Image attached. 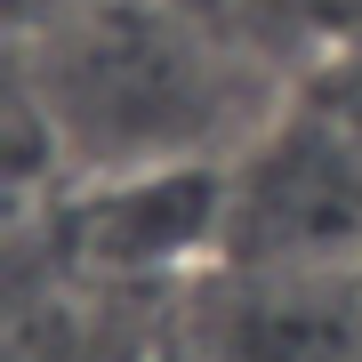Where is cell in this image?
Listing matches in <instances>:
<instances>
[{
    "label": "cell",
    "mask_w": 362,
    "mask_h": 362,
    "mask_svg": "<svg viewBox=\"0 0 362 362\" xmlns=\"http://www.w3.org/2000/svg\"><path fill=\"white\" fill-rule=\"evenodd\" d=\"M25 105H40L57 153H81L89 177L226 161L209 137L233 129V73L177 0H65L33 40Z\"/></svg>",
    "instance_id": "1"
},
{
    "label": "cell",
    "mask_w": 362,
    "mask_h": 362,
    "mask_svg": "<svg viewBox=\"0 0 362 362\" xmlns=\"http://www.w3.org/2000/svg\"><path fill=\"white\" fill-rule=\"evenodd\" d=\"M226 266L362 274V145L290 97L226 153Z\"/></svg>",
    "instance_id": "2"
},
{
    "label": "cell",
    "mask_w": 362,
    "mask_h": 362,
    "mask_svg": "<svg viewBox=\"0 0 362 362\" xmlns=\"http://www.w3.org/2000/svg\"><path fill=\"white\" fill-rule=\"evenodd\" d=\"M73 250L105 274H218L226 266V161H161L89 177Z\"/></svg>",
    "instance_id": "3"
},
{
    "label": "cell",
    "mask_w": 362,
    "mask_h": 362,
    "mask_svg": "<svg viewBox=\"0 0 362 362\" xmlns=\"http://www.w3.org/2000/svg\"><path fill=\"white\" fill-rule=\"evenodd\" d=\"M202 362H362L354 274H202Z\"/></svg>",
    "instance_id": "4"
},
{
    "label": "cell",
    "mask_w": 362,
    "mask_h": 362,
    "mask_svg": "<svg viewBox=\"0 0 362 362\" xmlns=\"http://www.w3.org/2000/svg\"><path fill=\"white\" fill-rule=\"evenodd\" d=\"M306 97H314V105L338 121V129L362 145V49H354V57H338V65H322V81H314Z\"/></svg>",
    "instance_id": "5"
},
{
    "label": "cell",
    "mask_w": 362,
    "mask_h": 362,
    "mask_svg": "<svg viewBox=\"0 0 362 362\" xmlns=\"http://www.w3.org/2000/svg\"><path fill=\"white\" fill-rule=\"evenodd\" d=\"M177 8H218V0H177Z\"/></svg>",
    "instance_id": "6"
},
{
    "label": "cell",
    "mask_w": 362,
    "mask_h": 362,
    "mask_svg": "<svg viewBox=\"0 0 362 362\" xmlns=\"http://www.w3.org/2000/svg\"><path fill=\"white\" fill-rule=\"evenodd\" d=\"M354 282H362V274H354Z\"/></svg>",
    "instance_id": "7"
}]
</instances>
